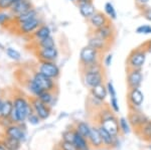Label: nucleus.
<instances>
[{
    "label": "nucleus",
    "instance_id": "1",
    "mask_svg": "<svg viewBox=\"0 0 151 150\" xmlns=\"http://www.w3.org/2000/svg\"><path fill=\"white\" fill-rule=\"evenodd\" d=\"M13 101V111L10 116L13 122H23L27 119L28 115L32 112V107L29 102L22 96H15Z\"/></svg>",
    "mask_w": 151,
    "mask_h": 150
},
{
    "label": "nucleus",
    "instance_id": "2",
    "mask_svg": "<svg viewBox=\"0 0 151 150\" xmlns=\"http://www.w3.org/2000/svg\"><path fill=\"white\" fill-rule=\"evenodd\" d=\"M147 52L144 48H136L132 50L128 57V67L131 70H140L144 66Z\"/></svg>",
    "mask_w": 151,
    "mask_h": 150
},
{
    "label": "nucleus",
    "instance_id": "3",
    "mask_svg": "<svg viewBox=\"0 0 151 150\" xmlns=\"http://www.w3.org/2000/svg\"><path fill=\"white\" fill-rule=\"evenodd\" d=\"M100 54L101 52H99L98 50H94L89 45H86L82 48L80 52V64L82 65V67H85L95 62H98Z\"/></svg>",
    "mask_w": 151,
    "mask_h": 150
},
{
    "label": "nucleus",
    "instance_id": "4",
    "mask_svg": "<svg viewBox=\"0 0 151 150\" xmlns=\"http://www.w3.org/2000/svg\"><path fill=\"white\" fill-rule=\"evenodd\" d=\"M37 71L50 79H58L60 77V67L55 62H40Z\"/></svg>",
    "mask_w": 151,
    "mask_h": 150
},
{
    "label": "nucleus",
    "instance_id": "5",
    "mask_svg": "<svg viewBox=\"0 0 151 150\" xmlns=\"http://www.w3.org/2000/svg\"><path fill=\"white\" fill-rule=\"evenodd\" d=\"M42 24V21L40 17H36L35 19H31L29 21H26V22L20 23L18 25H16V28H17L18 32L22 35H30L33 34V32L37 29L38 27Z\"/></svg>",
    "mask_w": 151,
    "mask_h": 150
},
{
    "label": "nucleus",
    "instance_id": "6",
    "mask_svg": "<svg viewBox=\"0 0 151 150\" xmlns=\"http://www.w3.org/2000/svg\"><path fill=\"white\" fill-rule=\"evenodd\" d=\"M30 105L32 107L35 114L40 118V120H45L50 115V107L48 105H45L42 103L38 98L30 99Z\"/></svg>",
    "mask_w": 151,
    "mask_h": 150
},
{
    "label": "nucleus",
    "instance_id": "7",
    "mask_svg": "<svg viewBox=\"0 0 151 150\" xmlns=\"http://www.w3.org/2000/svg\"><path fill=\"white\" fill-rule=\"evenodd\" d=\"M32 79L35 80V83L40 87V89L42 91L52 92L55 90V80L45 76V75L41 74V72H40L38 71H36L35 74H33Z\"/></svg>",
    "mask_w": 151,
    "mask_h": 150
},
{
    "label": "nucleus",
    "instance_id": "8",
    "mask_svg": "<svg viewBox=\"0 0 151 150\" xmlns=\"http://www.w3.org/2000/svg\"><path fill=\"white\" fill-rule=\"evenodd\" d=\"M35 55L40 62H55L58 57L57 47L52 48H37Z\"/></svg>",
    "mask_w": 151,
    "mask_h": 150
},
{
    "label": "nucleus",
    "instance_id": "9",
    "mask_svg": "<svg viewBox=\"0 0 151 150\" xmlns=\"http://www.w3.org/2000/svg\"><path fill=\"white\" fill-rule=\"evenodd\" d=\"M32 8H33V4L30 0H19V1L13 3V5L10 7V9L8 11L13 16H15V15H19L21 13H24V12L30 10Z\"/></svg>",
    "mask_w": 151,
    "mask_h": 150
},
{
    "label": "nucleus",
    "instance_id": "10",
    "mask_svg": "<svg viewBox=\"0 0 151 150\" xmlns=\"http://www.w3.org/2000/svg\"><path fill=\"white\" fill-rule=\"evenodd\" d=\"M104 77L102 72H85L84 74V82L89 88H94L100 84H103Z\"/></svg>",
    "mask_w": 151,
    "mask_h": 150
},
{
    "label": "nucleus",
    "instance_id": "11",
    "mask_svg": "<svg viewBox=\"0 0 151 150\" xmlns=\"http://www.w3.org/2000/svg\"><path fill=\"white\" fill-rule=\"evenodd\" d=\"M143 76L140 70H131L128 72L127 84L130 89H137L142 83Z\"/></svg>",
    "mask_w": 151,
    "mask_h": 150
},
{
    "label": "nucleus",
    "instance_id": "12",
    "mask_svg": "<svg viewBox=\"0 0 151 150\" xmlns=\"http://www.w3.org/2000/svg\"><path fill=\"white\" fill-rule=\"evenodd\" d=\"M102 126H103L105 129L107 130L111 135H113L114 137L116 136L119 133V130H120V126H119V123L117 119L114 116L109 118H106V119L102 120Z\"/></svg>",
    "mask_w": 151,
    "mask_h": 150
},
{
    "label": "nucleus",
    "instance_id": "13",
    "mask_svg": "<svg viewBox=\"0 0 151 150\" xmlns=\"http://www.w3.org/2000/svg\"><path fill=\"white\" fill-rule=\"evenodd\" d=\"M93 34L99 36L102 39L109 42L114 34V28H113V26H112V24L110 22H108L105 24V25L101 26V27L97 28V29H94Z\"/></svg>",
    "mask_w": 151,
    "mask_h": 150
},
{
    "label": "nucleus",
    "instance_id": "14",
    "mask_svg": "<svg viewBox=\"0 0 151 150\" xmlns=\"http://www.w3.org/2000/svg\"><path fill=\"white\" fill-rule=\"evenodd\" d=\"M109 22V19L106 16V14L102 13L100 11H96L93 16L89 18V23L94 29H97V28L101 27V26L105 25L106 23Z\"/></svg>",
    "mask_w": 151,
    "mask_h": 150
},
{
    "label": "nucleus",
    "instance_id": "15",
    "mask_svg": "<svg viewBox=\"0 0 151 150\" xmlns=\"http://www.w3.org/2000/svg\"><path fill=\"white\" fill-rule=\"evenodd\" d=\"M36 17H38V12L35 7H33L32 9L24 12V13L13 16V24L18 25V24L26 22V21H29V20H31V19H35Z\"/></svg>",
    "mask_w": 151,
    "mask_h": 150
},
{
    "label": "nucleus",
    "instance_id": "16",
    "mask_svg": "<svg viewBox=\"0 0 151 150\" xmlns=\"http://www.w3.org/2000/svg\"><path fill=\"white\" fill-rule=\"evenodd\" d=\"M108 42H107V40H104V39H102V38H100L99 36L93 34L92 36H90L89 37L88 45L91 47L92 48H94V50H98L99 52H102L107 48Z\"/></svg>",
    "mask_w": 151,
    "mask_h": 150
},
{
    "label": "nucleus",
    "instance_id": "17",
    "mask_svg": "<svg viewBox=\"0 0 151 150\" xmlns=\"http://www.w3.org/2000/svg\"><path fill=\"white\" fill-rule=\"evenodd\" d=\"M79 7V11L81 15L84 18L89 19L91 16H93L96 12V7L94 6L93 2H85V3H79L78 4Z\"/></svg>",
    "mask_w": 151,
    "mask_h": 150
},
{
    "label": "nucleus",
    "instance_id": "18",
    "mask_svg": "<svg viewBox=\"0 0 151 150\" xmlns=\"http://www.w3.org/2000/svg\"><path fill=\"white\" fill-rule=\"evenodd\" d=\"M5 134L6 136L15 138L19 140V141H24L25 140V133L21 130L20 127L16 126V125H10V126L7 127Z\"/></svg>",
    "mask_w": 151,
    "mask_h": 150
},
{
    "label": "nucleus",
    "instance_id": "19",
    "mask_svg": "<svg viewBox=\"0 0 151 150\" xmlns=\"http://www.w3.org/2000/svg\"><path fill=\"white\" fill-rule=\"evenodd\" d=\"M143 100H144V97L139 89H131L129 93V101L133 106H140Z\"/></svg>",
    "mask_w": 151,
    "mask_h": 150
},
{
    "label": "nucleus",
    "instance_id": "20",
    "mask_svg": "<svg viewBox=\"0 0 151 150\" xmlns=\"http://www.w3.org/2000/svg\"><path fill=\"white\" fill-rule=\"evenodd\" d=\"M52 34V30H50V26H47V24H41L40 27L33 32V37L36 40H40L43 38H47Z\"/></svg>",
    "mask_w": 151,
    "mask_h": 150
},
{
    "label": "nucleus",
    "instance_id": "21",
    "mask_svg": "<svg viewBox=\"0 0 151 150\" xmlns=\"http://www.w3.org/2000/svg\"><path fill=\"white\" fill-rule=\"evenodd\" d=\"M107 94H108L107 87H105L103 84H100L98 86L92 88V95L95 99L99 101H104L107 97Z\"/></svg>",
    "mask_w": 151,
    "mask_h": 150
},
{
    "label": "nucleus",
    "instance_id": "22",
    "mask_svg": "<svg viewBox=\"0 0 151 150\" xmlns=\"http://www.w3.org/2000/svg\"><path fill=\"white\" fill-rule=\"evenodd\" d=\"M13 111V101L11 99H6L3 103L1 113H0V119H9Z\"/></svg>",
    "mask_w": 151,
    "mask_h": 150
},
{
    "label": "nucleus",
    "instance_id": "23",
    "mask_svg": "<svg viewBox=\"0 0 151 150\" xmlns=\"http://www.w3.org/2000/svg\"><path fill=\"white\" fill-rule=\"evenodd\" d=\"M91 144L93 145L94 147H101L102 144H103V141H102L101 135H100L99 129L98 128H91V134H90L89 139Z\"/></svg>",
    "mask_w": 151,
    "mask_h": 150
},
{
    "label": "nucleus",
    "instance_id": "24",
    "mask_svg": "<svg viewBox=\"0 0 151 150\" xmlns=\"http://www.w3.org/2000/svg\"><path fill=\"white\" fill-rule=\"evenodd\" d=\"M2 143H3V145L5 146V148L7 150H18L20 148L21 141H19V140L15 138H12V137L6 136L5 138L3 139Z\"/></svg>",
    "mask_w": 151,
    "mask_h": 150
},
{
    "label": "nucleus",
    "instance_id": "25",
    "mask_svg": "<svg viewBox=\"0 0 151 150\" xmlns=\"http://www.w3.org/2000/svg\"><path fill=\"white\" fill-rule=\"evenodd\" d=\"M74 143L76 146L78 147L79 150H90L89 149V144L87 142V139L85 137H83L77 130H75V141Z\"/></svg>",
    "mask_w": 151,
    "mask_h": 150
},
{
    "label": "nucleus",
    "instance_id": "26",
    "mask_svg": "<svg viewBox=\"0 0 151 150\" xmlns=\"http://www.w3.org/2000/svg\"><path fill=\"white\" fill-rule=\"evenodd\" d=\"M98 129H99V132H100V135H101V138H102L103 143L106 145V146H111V145L114 143V136L113 135H111L110 133H109L103 126H102V125L98 128Z\"/></svg>",
    "mask_w": 151,
    "mask_h": 150
},
{
    "label": "nucleus",
    "instance_id": "27",
    "mask_svg": "<svg viewBox=\"0 0 151 150\" xmlns=\"http://www.w3.org/2000/svg\"><path fill=\"white\" fill-rule=\"evenodd\" d=\"M129 120H130L131 124L137 127H141L144 123L147 122V120H146V118L144 116L139 114V113H137V112L131 113L130 117H129Z\"/></svg>",
    "mask_w": 151,
    "mask_h": 150
},
{
    "label": "nucleus",
    "instance_id": "28",
    "mask_svg": "<svg viewBox=\"0 0 151 150\" xmlns=\"http://www.w3.org/2000/svg\"><path fill=\"white\" fill-rule=\"evenodd\" d=\"M26 88H27V90L30 92V93L32 94L35 97H38L43 92L40 89V87L35 83V80H33L32 78L28 79L27 81H26Z\"/></svg>",
    "mask_w": 151,
    "mask_h": 150
},
{
    "label": "nucleus",
    "instance_id": "29",
    "mask_svg": "<svg viewBox=\"0 0 151 150\" xmlns=\"http://www.w3.org/2000/svg\"><path fill=\"white\" fill-rule=\"evenodd\" d=\"M13 23V15L9 11H0V26L6 27L7 25Z\"/></svg>",
    "mask_w": 151,
    "mask_h": 150
},
{
    "label": "nucleus",
    "instance_id": "30",
    "mask_svg": "<svg viewBox=\"0 0 151 150\" xmlns=\"http://www.w3.org/2000/svg\"><path fill=\"white\" fill-rule=\"evenodd\" d=\"M36 47H37V48H52V47H55V38H53L52 36L50 35V36H48V37H47V38H43V39L37 40Z\"/></svg>",
    "mask_w": 151,
    "mask_h": 150
},
{
    "label": "nucleus",
    "instance_id": "31",
    "mask_svg": "<svg viewBox=\"0 0 151 150\" xmlns=\"http://www.w3.org/2000/svg\"><path fill=\"white\" fill-rule=\"evenodd\" d=\"M76 130H77L83 137H85L86 139H89L90 134H91V128H90V126L87 123L80 122L79 124L77 125V129Z\"/></svg>",
    "mask_w": 151,
    "mask_h": 150
},
{
    "label": "nucleus",
    "instance_id": "32",
    "mask_svg": "<svg viewBox=\"0 0 151 150\" xmlns=\"http://www.w3.org/2000/svg\"><path fill=\"white\" fill-rule=\"evenodd\" d=\"M36 98L40 99L41 102L45 103V105L50 106V105H52V101H53L52 92H50V91H43L42 93H41L38 97H36Z\"/></svg>",
    "mask_w": 151,
    "mask_h": 150
},
{
    "label": "nucleus",
    "instance_id": "33",
    "mask_svg": "<svg viewBox=\"0 0 151 150\" xmlns=\"http://www.w3.org/2000/svg\"><path fill=\"white\" fill-rule=\"evenodd\" d=\"M5 52H6L7 57H8L10 60H14V62H18V60H21L20 52H19L17 50H15V48H13V47H7L6 50H5Z\"/></svg>",
    "mask_w": 151,
    "mask_h": 150
},
{
    "label": "nucleus",
    "instance_id": "34",
    "mask_svg": "<svg viewBox=\"0 0 151 150\" xmlns=\"http://www.w3.org/2000/svg\"><path fill=\"white\" fill-rule=\"evenodd\" d=\"M83 69V72H101L102 71V67L100 65L99 60L98 62H95L93 64H90L88 66H85V67H82Z\"/></svg>",
    "mask_w": 151,
    "mask_h": 150
},
{
    "label": "nucleus",
    "instance_id": "35",
    "mask_svg": "<svg viewBox=\"0 0 151 150\" xmlns=\"http://www.w3.org/2000/svg\"><path fill=\"white\" fill-rule=\"evenodd\" d=\"M105 12H106V14L109 16L111 19H116L117 18V13H116V10L115 8H114L113 4L111 3V2H107L106 4H105Z\"/></svg>",
    "mask_w": 151,
    "mask_h": 150
},
{
    "label": "nucleus",
    "instance_id": "36",
    "mask_svg": "<svg viewBox=\"0 0 151 150\" xmlns=\"http://www.w3.org/2000/svg\"><path fill=\"white\" fill-rule=\"evenodd\" d=\"M141 133L142 136H144L146 139H151V122L147 121L146 123L141 126Z\"/></svg>",
    "mask_w": 151,
    "mask_h": 150
},
{
    "label": "nucleus",
    "instance_id": "37",
    "mask_svg": "<svg viewBox=\"0 0 151 150\" xmlns=\"http://www.w3.org/2000/svg\"><path fill=\"white\" fill-rule=\"evenodd\" d=\"M60 149L62 150H79L74 142H68V141H63L62 143H60Z\"/></svg>",
    "mask_w": 151,
    "mask_h": 150
},
{
    "label": "nucleus",
    "instance_id": "38",
    "mask_svg": "<svg viewBox=\"0 0 151 150\" xmlns=\"http://www.w3.org/2000/svg\"><path fill=\"white\" fill-rule=\"evenodd\" d=\"M136 32L139 34H150L151 33V25H140L137 27Z\"/></svg>",
    "mask_w": 151,
    "mask_h": 150
},
{
    "label": "nucleus",
    "instance_id": "39",
    "mask_svg": "<svg viewBox=\"0 0 151 150\" xmlns=\"http://www.w3.org/2000/svg\"><path fill=\"white\" fill-rule=\"evenodd\" d=\"M63 140L68 142H74L75 141V131H65L63 134Z\"/></svg>",
    "mask_w": 151,
    "mask_h": 150
},
{
    "label": "nucleus",
    "instance_id": "40",
    "mask_svg": "<svg viewBox=\"0 0 151 150\" xmlns=\"http://www.w3.org/2000/svg\"><path fill=\"white\" fill-rule=\"evenodd\" d=\"M27 119H28V122L30 123V124L36 125V124H38V123H40V118L38 117V116L35 114V111L32 110V112H31L30 114L28 115Z\"/></svg>",
    "mask_w": 151,
    "mask_h": 150
},
{
    "label": "nucleus",
    "instance_id": "41",
    "mask_svg": "<svg viewBox=\"0 0 151 150\" xmlns=\"http://www.w3.org/2000/svg\"><path fill=\"white\" fill-rule=\"evenodd\" d=\"M119 126H120V129L122 130L124 133H129V125L128 122L125 118H121L120 121H119Z\"/></svg>",
    "mask_w": 151,
    "mask_h": 150
},
{
    "label": "nucleus",
    "instance_id": "42",
    "mask_svg": "<svg viewBox=\"0 0 151 150\" xmlns=\"http://www.w3.org/2000/svg\"><path fill=\"white\" fill-rule=\"evenodd\" d=\"M107 90H108V93L110 94V98H116L117 94H116L115 88H114L112 82H109V83L107 84Z\"/></svg>",
    "mask_w": 151,
    "mask_h": 150
},
{
    "label": "nucleus",
    "instance_id": "43",
    "mask_svg": "<svg viewBox=\"0 0 151 150\" xmlns=\"http://www.w3.org/2000/svg\"><path fill=\"white\" fill-rule=\"evenodd\" d=\"M142 15L148 21H151V7H145V8H143Z\"/></svg>",
    "mask_w": 151,
    "mask_h": 150
},
{
    "label": "nucleus",
    "instance_id": "44",
    "mask_svg": "<svg viewBox=\"0 0 151 150\" xmlns=\"http://www.w3.org/2000/svg\"><path fill=\"white\" fill-rule=\"evenodd\" d=\"M111 107L113 108V110L115 112L119 111V105H118V101H117V97L116 98H111Z\"/></svg>",
    "mask_w": 151,
    "mask_h": 150
},
{
    "label": "nucleus",
    "instance_id": "45",
    "mask_svg": "<svg viewBox=\"0 0 151 150\" xmlns=\"http://www.w3.org/2000/svg\"><path fill=\"white\" fill-rule=\"evenodd\" d=\"M112 60H113V55L111 54L107 55L106 57H105V60H104V64L106 67H110L111 64H112Z\"/></svg>",
    "mask_w": 151,
    "mask_h": 150
},
{
    "label": "nucleus",
    "instance_id": "46",
    "mask_svg": "<svg viewBox=\"0 0 151 150\" xmlns=\"http://www.w3.org/2000/svg\"><path fill=\"white\" fill-rule=\"evenodd\" d=\"M136 3H137V5L139 6H145L146 4L149 2V0H135Z\"/></svg>",
    "mask_w": 151,
    "mask_h": 150
},
{
    "label": "nucleus",
    "instance_id": "47",
    "mask_svg": "<svg viewBox=\"0 0 151 150\" xmlns=\"http://www.w3.org/2000/svg\"><path fill=\"white\" fill-rule=\"evenodd\" d=\"M146 48H144V50H146V52H151V39L149 40L148 42H146Z\"/></svg>",
    "mask_w": 151,
    "mask_h": 150
},
{
    "label": "nucleus",
    "instance_id": "48",
    "mask_svg": "<svg viewBox=\"0 0 151 150\" xmlns=\"http://www.w3.org/2000/svg\"><path fill=\"white\" fill-rule=\"evenodd\" d=\"M76 2L79 3H85V2H93V0H76Z\"/></svg>",
    "mask_w": 151,
    "mask_h": 150
},
{
    "label": "nucleus",
    "instance_id": "49",
    "mask_svg": "<svg viewBox=\"0 0 151 150\" xmlns=\"http://www.w3.org/2000/svg\"><path fill=\"white\" fill-rule=\"evenodd\" d=\"M3 103H4V101H3V99L0 97V113H1V110H2V107H3Z\"/></svg>",
    "mask_w": 151,
    "mask_h": 150
},
{
    "label": "nucleus",
    "instance_id": "50",
    "mask_svg": "<svg viewBox=\"0 0 151 150\" xmlns=\"http://www.w3.org/2000/svg\"><path fill=\"white\" fill-rule=\"evenodd\" d=\"M0 150H7L5 148V146L3 145V143H2V142H0Z\"/></svg>",
    "mask_w": 151,
    "mask_h": 150
},
{
    "label": "nucleus",
    "instance_id": "51",
    "mask_svg": "<svg viewBox=\"0 0 151 150\" xmlns=\"http://www.w3.org/2000/svg\"><path fill=\"white\" fill-rule=\"evenodd\" d=\"M14 1V3H15V2H17V1H19V0H13Z\"/></svg>",
    "mask_w": 151,
    "mask_h": 150
},
{
    "label": "nucleus",
    "instance_id": "52",
    "mask_svg": "<svg viewBox=\"0 0 151 150\" xmlns=\"http://www.w3.org/2000/svg\"><path fill=\"white\" fill-rule=\"evenodd\" d=\"M0 94H1V89H0Z\"/></svg>",
    "mask_w": 151,
    "mask_h": 150
},
{
    "label": "nucleus",
    "instance_id": "53",
    "mask_svg": "<svg viewBox=\"0 0 151 150\" xmlns=\"http://www.w3.org/2000/svg\"><path fill=\"white\" fill-rule=\"evenodd\" d=\"M70 1H76V0H70Z\"/></svg>",
    "mask_w": 151,
    "mask_h": 150
}]
</instances>
